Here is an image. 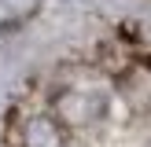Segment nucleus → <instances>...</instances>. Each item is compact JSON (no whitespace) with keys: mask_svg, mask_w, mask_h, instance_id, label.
Listing matches in <instances>:
<instances>
[{"mask_svg":"<svg viewBox=\"0 0 151 147\" xmlns=\"http://www.w3.org/2000/svg\"><path fill=\"white\" fill-rule=\"evenodd\" d=\"M103 110H107V99H103L100 92H92V88H63V92L55 96V107H52V114L63 121V129H88V125H96L103 118Z\"/></svg>","mask_w":151,"mask_h":147,"instance_id":"f257e3e1","label":"nucleus"},{"mask_svg":"<svg viewBox=\"0 0 151 147\" xmlns=\"http://www.w3.org/2000/svg\"><path fill=\"white\" fill-rule=\"evenodd\" d=\"M19 147H70L63 121L48 110H37V114L22 118L19 125Z\"/></svg>","mask_w":151,"mask_h":147,"instance_id":"f03ea898","label":"nucleus"},{"mask_svg":"<svg viewBox=\"0 0 151 147\" xmlns=\"http://www.w3.org/2000/svg\"><path fill=\"white\" fill-rule=\"evenodd\" d=\"M118 88H122V96L133 103V107L151 110V63H140V66H129V70H122V77H118Z\"/></svg>","mask_w":151,"mask_h":147,"instance_id":"7ed1b4c3","label":"nucleus"},{"mask_svg":"<svg viewBox=\"0 0 151 147\" xmlns=\"http://www.w3.org/2000/svg\"><path fill=\"white\" fill-rule=\"evenodd\" d=\"M0 11L11 22H26V19H33L41 11V0H0Z\"/></svg>","mask_w":151,"mask_h":147,"instance_id":"20e7f679","label":"nucleus"}]
</instances>
